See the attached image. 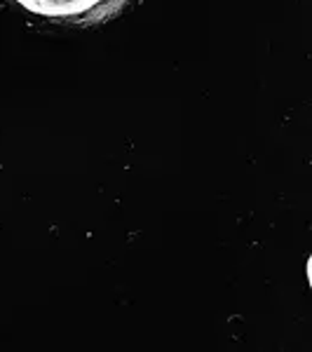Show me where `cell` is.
<instances>
[{
    "label": "cell",
    "mask_w": 312,
    "mask_h": 352,
    "mask_svg": "<svg viewBox=\"0 0 312 352\" xmlns=\"http://www.w3.org/2000/svg\"><path fill=\"white\" fill-rule=\"evenodd\" d=\"M26 12L56 24L94 26L113 19L129 0H14Z\"/></svg>",
    "instance_id": "6da1fadb"
}]
</instances>
